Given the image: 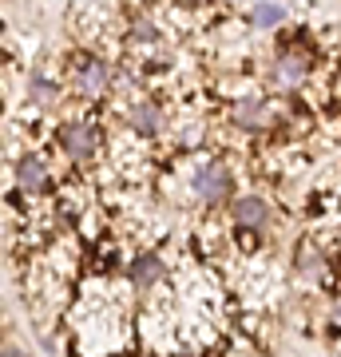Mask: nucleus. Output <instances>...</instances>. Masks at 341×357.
<instances>
[{"label":"nucleus","instance_id":"obj_14","mask_svg":"<svg viewBox=\"0 0 341 357\" xmlns=\"http://www.w3.org/2000/svg\"><path fill=\"white\" fill-rule=\"evenodd\" d=\"M4 357H24V354H20V349H13V345H8V349H4Z\"/></svg>","mask_w":341,"mask_h":357},{"label":"nucleus","instance_id":"obj_3","mask_svg":"<svg viewBox=\"0 0 341 357\" xmlns=\"http://www.w3.org/2000/svg\"><path fill=\"white\" fill-rule=\"evenodd\" d=\"M16 187L28 195H40L48 187V167H44L40 155H20L16 159Z\"/></svg>","mask_w":341,"mask_h":357},{"label":"nucleus","instance_id":"obj_5","mask_svg":"<svg viewBox=\"0 0 341 357\" xmlns=\"http://www.w3.org/2000/svg\"><path fill=\"white\" fill-rule=\"evenodd\" d=\"M234 222L246 230H262L266 222H270V203H262L258 195H246V199H238L234 203Z\"/></svg>","mask_w":341,"mask_h":357},{"label":"nucleus","instance_id":"obj_8","mask_svg":"<svg viewBox=\"0 0 341 357\" xmlns=\"http://www.w3.org/2000/svg\"><path fill=\"white\" fill-rule=\"evenodd\" d=\"M274 76H278V84L282 88H294V84H302L305 79V60L302 56H278V60H274Z\"/></svg>","mask_w":341,"mask_h":357},{"label":"nucleus","instance_id":"obj_13","mask_svg":"<svg viewBox=\"0 0 341 357\" xmlns=\"http://www.w3.org/2000/svg\"><path fill=\"white\" fill-rule=\"evenodd\" d=\"M175 4H183V8H199L202 0H175Z\"/></svg>","mask_w":341,"mask_h":357},{"label":"nucleus","instance_id":"obj_6","mask_svg":"<svg viewBox=\"0 0 341 357\" xmlns=\"http://www.w3.org/2000/svg\"><path fill=\"white\" fill-rule=\"evenodd\" d=\"M131 128L139 131L143 139H155V135L163 131V112H159L155 103H135V112H131Z\"/></svg>","mask_w":341,"mask_h":357},{"label":"nucleus","instance_id":"obj_9","mask_svg":"<svg viewBox=\"0 0 341 357\" xmlns=\"http://www.w3.org/2000/svg\"><path fill=\"white\" fill-rule=\"evenodd\" d=\"M282 20H286V8H282V4H274V0L254 4V13H250V24L254 28H278Z\"/></svg>","mask_w":341,"mask_h":357},{"label":"nucleus","instance_id":"obj_1","mask_svg":"<svg viewBox=\"0 0 341 357\" xmlns=\"http://www.w3.org/2000/svg\"><path fill=\"white\" fill-rule=\"evenodd\" d=\"M195 195H199L202 203H227L230 195H234V178H230L227 167H199L195 171Z\"/></svg>","mask_w":341,"mask_h":357},{"label":"nucleus","instance_id":"obj_2","mask_svg":"<svg viewBox=\"0 0 341 357\" xmlns=\"http://www.w3.org/2000/svg\"><path fill=\"white\" fill-rule=\"evenodd\" d=\"M60 143L76 163H88L91 155H96V147H100V139H96V131H91L88 123H68V128L60 131Z\"/></svg>","mask_w":341,"mask_h":357},{"label":"nucleus","instance_id":"obj_4","mask_svg":"<svg viewBox=\"0 0 341 357\" xmlns=\"http://www.w3.org/2000/svg\"><path fill=\"white\" fill-rule=\"evenodd\" d=\"M107 84H112L107 64H100V60H84V64H76V91L79 96H103Z\"/></svg>","mask_w":341,"mask_h":357},{"label":"nucleus","instance_id":"obj_11","mask_svg":"<svg viewBox=\"0 0 341 357\" xmlns=\"http://www.w3.org/2000/svg\"><path fill=\"white\" fill-rule=\"evenodd\" d=\"M28 96H32V103L48 107V103L56 100V84H48L44 76H32V79H28Z\"/></svg>","mask_w":341,"mask_h":357},{"label":"nucleus","instance_id":"obj_12","mask_svg":"<svg viewBox=\"0 0 341 357\" xmlns=\"http://www.w3.org/2000/svg\"><path fill=\"white\" fill-rule=\"evenodd\" d=\"M155 36H159V32H155L151 24H143V28H135V40H155Z\"/></svg>","mask_w":341,"mask_h":357},{"label":"nucleus","instance_id":"obj_7","mask_svg":"<svg viewBox=\"0 0 341 357\" xmlns=\"http://www.w3.org/2000/svg\"><path fill=\"white\" fill-rule=\"evenodd\" d=\"M163 274H167V266H163V258H159V255H139L135 262H131V282H135V286H143V290H147V286H155Z\"/></svg>","mask_w":341,"mask_h":357},{"label":"nucleus","instance_id":"obj_10","mask_svg":"<svg viewBox=\"0 0 341 357\" xmlns=\"http://www.w3.org/2000/svg\"><path fill=\"white\" fill-rule=\"evenodd\" d=\"M234 123H238V128H262L266 107L262 103H238V107H234Z\"/></svg>","mask_w":341,"mask_h":357}]
</instances>
